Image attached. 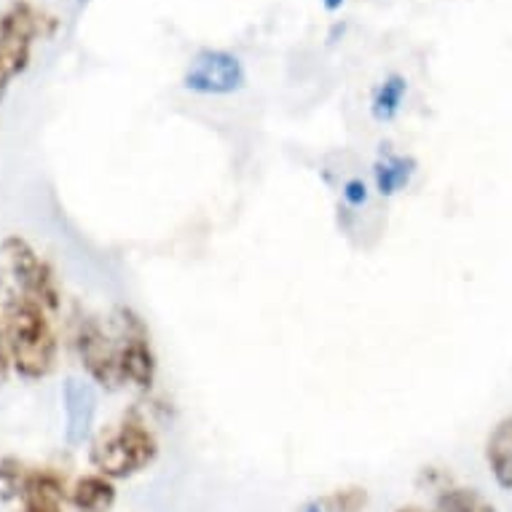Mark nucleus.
<instances>
[{"mask_svg":"<svg viewBox=\"0 0 512 512\" xmlns=\"http://www.w3.org/2000/svg\"><path fill=\"white\" fill-rule=\"evenodd\" d=\"M395 512H429V510H424V507H416V504H408V507H397Z\"/></svg>","mask_w":512,"mask_h":512,"instance_id":"20","label":"nucleus"},{"mask_svg":"<svg viewBox=\"0 0 512 512\" xmlns=\"http://www.w3.org/2000/svg\"><path fill=\"white\" fill-rule=\"evenodd\" d=\"M344 199L346 204H352V207H362V204L368 202V185L354 177V180H349V183L344 185Z\"/></svg>","mask_w":512,"mask_h":512,"instance_id":"17","label":"nucleus"},{"mask_svg":"<svg viewBox=\"0 0 512 512\" xmlns=\"http://www.w3.org/2000/svg\"><path fill=\"white\" fill-rule=\"evenodd\" d=\"M3 336L9 346L11 370L25 381L49 378L57 368V333L51 328L49 311L35 301L17 295L3 306Z\"/></svg>","mask_w":512,"mask_h":512,"instance_id":"1","label":"nucleus"},{"mask_svg":"<svg viewBox=\"0 0 512 512\" xmlns=\"http://www.w3.org/2000/svg\"><path fill=\"white\" fill-rule=\"evenodd\" d=\"M247 81L242 59L228 51H202L183 76V86L196 94H234Z\"/></svg>","mask_w":512,"mask_h":512,"instance_id":"7","label":"nucleus"},{"mask_svg":"<svg viewBox=\"0 0 512 512\" xmlns=\"http://www.w3.org/2000/svg\"><path fill=\"white\" fill-rule=\"evenodd\" d=\"M341 3H344V0H325V9L336 11V9H341Z\"/></svg>","mask_w":512,"mask_h":512,"instance_id":"21","label":"nucleus"},{"mask_svg":"<svg viewBox=\"0 0 512 512\" xmlns=\"http://www.w3.org/2000/svg\"><path fill=\"white\" fill-rule=\"evenodd\" d=\"M6 89H9V78L0 73V100H3V94H6Z\"/></svg>","mask_w":512,"mask_h":512,"instance_id":"22","label":"nucleus"},{"mask_svg":"<svg viewBox=\"0 0 512 512\" xmlns=\"http://www.w3.org/2000/svg\"><path fill=\"white\" fill-rule=\"evenodd\" d=\"M159 456V440L153 429L140 419H124L105 429L89 448V462L100 475L110 480L135 478L148 470Z\"/></svg>","mask_w":512,"mask_h":512,"instance_id":"2","label":"nucleus"},{"mask_svg":"<svg viewBox=\"0 0 512 512\" xmlns=\"http://www.w3.org/2000/svg\"><path fill=\"white\" fill-rule=\"evenodd\" d=\"M325 512H365L370 496L365 488L360 486H346L336 488L333 494H328L325 499H319Z\"/></svg>","mask_w":512,"mask_h":512,"instance_id":"16","label":"nucleus"},{"mask_svg":"<svg viewBox=\"0 0 512 512\" xmlns=\"http://www.w3.org/2000/svg\"><path fill=\"white\" fill-rule=\"evenodd\" d=\"M116 480L105 478L100 472L78 478L70 488V502L78 512H108L116 504Z\"/></svg>","mask_w":512,"mask_h":512,"instance_id":"10","label":"nucleus"},{"mask_svg":"<svg viewBox=\"0 0 512 512\" xmlns=\"http://www.w3.org/2000/svg\"><path fill=\"white\" fill-rule=\"evenodd\" d=\"M486 462L496 483L512 491V416L499 421L488 435Z\"/></svg>","mask_w":512,"mask_h":512,"instance_id":"11","label":"nucleus"},{"mask_svg":"<svg viewBox=\"0 0 512 512\" xmlns=\"http://www.w3.org/2000/svg\"><path fill=\"white\" fill-rule=\"evenodd\" d=\"M435 512H496V507L478 488L451 486L443 488V494L437 496Z\"/></svg>","mask_w":512,"mask_h":512,"instance_id":"12","label":"nucleus"},{"mask_svg":"<svg viewBox=\"0 0 512 512\" xmlns=\"http://www.w3.org/2000/svg\"><path fill=\"white\" fill-rule=\"evenodd\" d=\"M118 325H121L118 352H121V370H124L126 384L148 392L159 376V360L153 352L151 330L137 311L126 309V306L118 309Z\"/></svg>","mask_w":512,"mask_h":512,"instance_id":"5","label":"nucleus"},{"mask_svg":"<svg viewBox=\"0 0 512 512\" xmlns=\"http://www.w3.org/2000/svg\"><path fill=\"white\" fill-rule=\"evenodd\" d=\"M9 370H11L9 346H6V336H3V328H0V384L9 378Z\"/></svg>","mask_w":512,"mask_h":512,"instance_id":"18","label":"nucleus"},{"mask_svg":"<svg viewBox=\"0 0 512 512\" xmlns=\"http://www.w3.org/2000/svg\"><path fill=\"white\" fill-rule=\"evenodd\" d=\"M54 30L51 17L43 11L33 9L30 3H11L9 9L0 14V73L14 78L27 68L30 49L35 38H43Z\"/></svg>","mask_w":512,"mask_h":512,"instance_id":"4","label":"nucleus"},{"mask_svg":"<svg viewBox=\"0 0 512 512\" xmlns=\"http://www.w3.org/2000/svg\"><path fill=\"white\" fill-rule=\"evenodd\" d=\"M413 164L411 159L403 156H392V159L381 161L376 167V188L381 196H395L397 191H403L405 185L411 183L413 177Z\"/></svg>","mask_w":512,"mask_h":512,"instance_id":"14","label":"nucleus"},{"mask_svg":"<svg viewBox=\"0 0 512 512\" xmlns=\"http://www.w3.org/2000/svg\"><path fill=\"white\" fill-rule=\"evenodd\" d=\"M0 261L14 279L19 295H25L46 311H57L62 303L57 274L22 236H9L0 242Z\"/></svg>","mask_w":512,"mask_h":512,"instance_id":"3","label":"nucleus"},{"mask_svg":"<svg viewBox=\"0 0 512 512\" xmlns=\"http://www.w3.org/2000/svg\"><path fill=\"white\" fill-rule=\"evenodd\" d=\"M25 462H19L17 456H0V502H14L22 499V491L30 478Z\"/></svg>","mask_w":512,"mask_h":512,"instance_id":"15","label":"nucleus"},{"mask_svg":"<svg viewBox=\"0 0 512 512\" xmlns=\"http://www.w3.org/2000/svg\"><path fill=\"white\" fill-rule=\"evenodd\" d=\"M19 504V512H62L65 483L51 470H33Z\"/></svg>","mask_w":512,"mask_h":512,"instance_id":"9","label":"nucleus"},{"mask_svg":"<svg viewBox=\"0 0 512 512\" xmlns=\"http://www.w3.org/2000/svg\"><path fill=\"white\" fill-rule=\"evenodd\" d=\"M76 346L86 376L92 378L97 387L108 389V392H116V389L126 387L124 370H121L118 341H113L94 319L81 322V328H78L76 336Z\"/></svg>","mask_w":512,"mask_h":512,"instance_id":"6","label":"nucleus"},{"mask_svg":"<svg viewBox=\"0 0 512 512\" xmlns=\"http://www.w3.org/2000/svg\"><path fill=\"white\" fill-rule=\"evenodd\" d=\"M62 408H65V443L78 448L89 440L97 419V392L92 381L68 376L62 384Z\"/></svg>","mask_w":512,"mask_h":512,"instance_id":"8","label":"nucleus"},{"mask_svg":"<svg viewBox=\"0 0 512 512\" xmlns=\"http://www.w3.org/2000/svg\"><path fill=\"white\" fill-rule=\"evenodd\" d=\"M405 92H408V81L403 76H389L373 94V105H370L373 118L376 121H392L403 108Z\"/></svg>","mask_w":512,"mask_h":512,"instance_id":"13","label":"nucleus"},{"mask_svg":"<svg viewBox=\"0 0 512 512\" xmlns=\"http://www.w3.org/2000/svg\"><path fill=\"white\" fill-rule=\"evenodd\" d=\"M301 512H325V507H322V502H309V504H303Z\"/></svg>","mask_w":512,"mask_h":512,"instance_id":"19","label":"nucleus"}]
</instances>
